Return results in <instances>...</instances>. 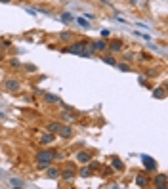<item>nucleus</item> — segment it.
<instances>
[{
    "instance_id": "1",
    "label": "nucleus",
    "mask_w": 168,
    "mask_h": 189,
    "mask_svg": "<svg viewBox=\"0 0 168 189\" xmlns=\"http://www.w3.org/2000/svg\"><path fill=\"white\" fill-rule=\"evenodd\" d=\"M75 174H76L75 164H65V170L59 172V178H61L63 182H71L73 178H75Z\"/></svg>"
},
{
    "instance_id": "2",
    "label": "nucleus",
    "mask_w": 168,
    "mask_h": 189,
    "mask_svg": "<svg viewBox=\"0 0 168 189\" xmlns=\"http://www.w3.org/2000/svg\"><path fill=\"white\" fill-rule=\"evenodd\" d=\"M141 162H143V166H145V170L147 172H157V160L155 159H151V157H147V155H141Z\"/></svg>"
},
{
    "instance_id": "3",
    "label": "nucleus",
    "mask_w": 168,
    "mask_h": 189,
    "mask_svg": "<svg viewBox=\"0 0 168 189\" xmlns=\"http://www.w3.org/2000/svg\"><path fill=\"white\" fill-rule=\"evenodd\" d=\"M54 151H56V149H44V151H38V155H36V160L52 162V160H54Z\"/></svg>"
},
{
    "instance_id": "4",
    "label": "nucleus",
    "mask_w": 168,
    "mask_h": 189,
    "mask_svg": "<svg viewBox=\"0 0 168 189\" xmlns=\"http://www.w3.org/2000/svg\"><path fill=\"white\" fill-rule=\"evenodd\" d=\"M82 50H84V40L82 42H73L71 46H67V48H65L67 54H75V56H80Z\"/></svg>"
},
{
    "instance_id": "5",
    "label": "nucleus",
    "mask_w": 168,
    "mask_h": 189,
    "mask_svg": "<svg viewBox=\"0 0 168 189\" xmlns=\"http://www.w3.org/2000/svg\"><path fill=\"white\" fill-rule=\"evenodd\" d=\"M98 168H99V162H90L88 166L80 168V172H78V174H80L82 178H90V176L94 174V170H98Z\"/></svg>"
},
{
    "instance_id": "6",
    "label": "nucleus",
    "mask_w": 168,
    "mask_h": 189,
    "mask_svg": "<svg viewBox=\"0 0 168 189\" xmlns=\"http://www.w3.org/2000/svg\"><path fill=\"white\" fill-rule=\"evenodd\" d=\"M4 88H6L8 92H17V90H19V80H14V78H10V80H6Z\"/></svg>"
},
{
    "instance_id": "7",
    "label": "nucleus",
    "mask_w": 168,
    "mask_h": 189,
    "mask_svg": "<svg viewBox=\"0 0 168 189\" xmlns=\"http://www.w3.org/2000/svg\"><path fill=\"white\" fill-rule=\"evenodd\" d=\"M46 174H48L50 180H57V178H59V168H56V166H50V164H48V168H46Z\"/></svg>"
},
{
    "instance_id": "8",
    "label": "nucleus",
    "mask_w": 168,
    "mask_h": 189,
    "mask_svg": "<svg viewBox=\"0 0 168 189\" xmlns=\"http://www.w3.org/2000/svg\"><path fill=\"white\" fill-rule=\"evenodd\" d=\"M155 185L157 189H166V174H159L155 178Z\"/></svg>"
},
{
    "instance_id": "9",
    "label": "nucleus",
    "mask_w": 168,
    "mask_h": 189,
    "mask_svg": "<svg viewBox=\"0 0 168 189\" xmlns=\"http://www.w3.org/2000/svg\"><path fill=\"white\" fill-rule=\"evenodd\" d=\"M136 185H138V187H147V185H149L147 176L145 174H138V176H136Z\"/></svg>"
},
{
    "instance_id": "10",
    "label": "nucleus",
    "mask_w": 168,
    "mask_h": 189,
    "mask_svg": "<svg viewBox=\"0 0 168 189\" xmlns=\"http://www.w3.org/2000/svg\"><path fill=\"white\" fill-rule=\"evenodd\" d=\"M111 166H113L117 172H122V170H124V164H122V160H120L118 157H113V159H111Z\"/></svg>"
},
{
    "instance_id": "11",
    "label": "nucleus",
    "mask_w": 168,
    "mask_h": 189,
    "mask_svg": "<svg viewBox=\"0 0 168 189\" xmlns=\"http://www.w3.org/2000/svg\"><path fill=\"white\" fill-rule=\"evenodd\" d=\"M92 48H94V52H103L107 48V42L105 40H96V42H92Z\"/></svg>"
},
{
    "instance_id": "12",
    "label": "nucleus",
    "mask_w": 168,
    "mask_h": 189,
    "mask_svg": "<svg viewBox=\"0 0 168 189\" xmlns=\"http://www.w3.org/2000/svg\"><path fill=\"white\" fill-rule=\"evenodd\" d=\"M59 136H61V138H71V136H73V128H71V126H61V128H59Z\"/></svg>"
},
{
    "instance_id": "13",
    "label": "nucleus",
    "mask_w": 168,
    "mask_h": 189,
    "mask_svg": "<svg viewBox=\"0 0 168 189\" xmlns=\"http://www.w3.org/2000/svg\"><path fill=\"white\" fill-rule=\"evenodd\" d=\"M54 138H56V136L52 134V132H48V134H44V136L40 138V143H42V145H46V143H52V141H54Z\"/></svg>"
},
{
    "instance_id": "14",
    "label": "nucleus",
    "mask_w": 168,
    "mask_h": 189,
    "mask_svg": "<svg viewBox=\"0 0 168 189\" xmlns=\"http://www.w3.org/2000/svg\"><path fill=\"white\" fill-rule=\"evenodd\" d=\"M61 118H63V120H67V122H73V120L76 118V113H75V111H67V113H63V115H61Z\"/></svg>"
},
{
    "instance_id": "15",
    "label": "nucleus",
    "mask_w": 168,
    "mask_h": 189,
    "mask_svg": "<svg viewBox=\"0 0 168 189\" xmlns=\"http://www.w3.org/2000/svg\"><path fill=\"white\" fill-rule=\"evenodd\" d=\"M166 88L164 86H160V88H157V90L153 92V98H157V99H162V98H166Z\"/></svg>"
},
{
    "instance_id": "16",
    "label": "nucleus",
    "mask_w": 168,
    "mask_h": 189,
    "mask_svg": "<svg viewBox=\"0 0 168 189\" xmlns=\"http://www.w3.org/2000/svg\"><path fill=\"white\" fill-rule=\"evenodd\" d=\"M90 159H92L90 153H84V151L82 153H76V160L78 162H90Z\"/></svg>"
},
{
    "instance_id": "17",
    "label": "nucleus",
    "mask_w": 168,
    "mask_h": 189,
    "mask_svg": "<svg viewBox=\"0 0 168 189\" xmlns=\"http://www.w3.org/2000/svg\"><path fill=\"white\" fill-rule=\"evenodd\" d=\"M44 99L48 103H61V99L57 98V96H54V94H44Z\"/></svg>"
},
{
    "instance_id": "18",
    "label": "nucleus",
    "mask_w": 168,
    "mask_h": 189,
    "mask_svg": "<svg viewBox=\"0 0 168 189\" xmlns=\"http://www.w3.org/2000/svg\"><path fill=\"white\" fill-rule=\"evenodd\" d=\"M59 128H61L59 122H50V124H48V132H52V134H54V132H59Z\"/></svg>"
},
{
    "instance_id": "19",
    "label": "nucleus",
    "mask_w": 168,
    "mask_h": 189,
    "mask_svg": "<svg viewBox=\"0 0 168 189\" xmlns=\"http://www.w3.org/2000/svg\"><path fill=\"white\" fill-rule=\"evenodd\" d=\"M111 50L113 52H120V50H122V42H120V40H113L111 42Z\"/></svg>"
},
{
    "instance_id": "20",
    "label": "nucleus",
    "mask_w": 168,
    "mask_h": 189,
    "mask_svg": "<svg viewBox=\"0 0 168 189\" xmlns=\"http://www.w3.org/2000/svg\"><path fill=\"white\" fill-rule=\"evenodd\" d=\"M10 185H12V187H23L25 183L21 182L19 178H12V180H10Z\"/></svg>"
},
{
    "instance_id": "21",
    "label": "nucleus",
    "mask_w": 168,
    "mask_h": 189,
    "mask_svg": "<svg viewBox=\"0 0 168 189\" xmlns=\"http://www.w3.org/2000/svg\"><path fill=\"white\" fill-rule=\"evenodd\" d=\"M103 63H107V65H117V61H115V57H111V56H105L103 57Z\"/></svg>"
},
{
    "instance_id": "22",
    "label": "nucleus",
    "mask_w": 168,
    "mask_h": 189,
    "mask_svg": "<svg viewBox=\"0 0 168 189\" xmlns=\"http://www.w3.org/2000/svg\"><path fill=\"white\" fill-rule=\"evenodd\" d=\"M75 21H76L78 25H80V27H84V29L90 27V25H88V21H86V19H82V17H75Z\"/></svg>"
},
{
    "instance_id": "23",
    "label": "nucleus",
    "mask_w": 168,
    "mask_h": 189,
    "mask_svg": "<svg viewBox=\"0 0 168 189\" xmlns=\"http://www.w3.org/2000/svg\"><path fill=\"white\" fill-rule=\"evenodd\" d=\"M73 19H75V17H73V15H71L69 12H65V14H63V15H61V21H65V23H71V21H73Z\"/></svg>"
},
{
    "instance_id": "24",
    "label": "nucleus",
    "mask_w": 168,
    "mask_h": 189,
    "mask_svg": "<svg viewBox=\"0 0 168 189\" xmlns=\"http://www.w3.org/2000/svg\"><path fill=\"white\" fill-rule=\"evenodd\" d=\"M115 67H118L120 71H130V65H126V63H117Z\"/></svg>"
},
{
    "instance_id": "25",
    "label": "nucleus",
    "mask_w": 168,
    "mask_h": 189,
    "mask_svg": "<svg viewBox=\"0 0 168 189\" xmlns=\"http://www.w3.org/2000/svg\"><path fill=\"white\" fill-rule=\"evenodd\" d=\"M73 38V34L71 33H61V40H65V42H69Z\"/></svg>"
},
{
    "instance_id": "26",
    "label": "nucleus",
    "mask_w": 168,
    "mask_h": 189,
    "mask_svg": "<svg viewBox=\"0 0 168 189\" xmlns=\"http://www.w3.org/2000/svg\"><path fill=\"white\" fill-rule=\"evenodd\" d=\"M48 164H50V162H42V160H38V166H36V168H38V170H46V168H48Z\"/></svg>"
},
{
    "instance_id": "27",
    "label": "nucleus",
    "mask_w": 168,
    "mask_h": 189,
    "mask_svg": "<svg viewBox=\"0 0 168 189\" xmlns=\"http://www.w3.org/2000/svg\"><path fill=\"white\" fill-rule=\"evenodd\" d=\"M10 65H12V67H19L21 61H19V59H12V61H10Z\"/></svg>"
},
{
    "instance_id": "28",
    "label": "nucleus",
    "mask_w": 168,
    "mask_h": 189,
    "mask_svg": "<svg viewBox=\"0 0 168 189\" xmlns=\"http://www.w3.org/2000/svg\"><path fill=\"white\" fill-rule=\"evenodd\" d=\"M109 34H111V31H107V29H103V31H101V36H103V38H107Z\"/></svg>"
},
{
    "instance_id": "29",
    "label": "nucleus",
    "mask_w": 168,
    "mask_h": 189,
    "mask_svg": "<svg viewBox=\"0 0 168 189\" xmlns=\"http://www.w3.org/2000/svg\"><path fill=\"white\" fill-rule=\"evenodd\" d=\"M10 46H12V44H10V40H2V48H10Z\"/></svg>"
},
{
    "instance_id": "30",
    "label": "nucleus",
    "mask_w": 168,
    "mask_h": 189,
    "mask_svg": "<svg viewBox=\"0 0 168 189\" xmlns=\"http://www.w3.org/2000/svg\"><path fill=\"white\" fill-rule=\"evenodd\" d=\"M25 69H27V71H36V67H34V65H27Z\"/></svg>"
},
{
    "instance_id": "31",
    "label": "nucleus",
    "mask_w": 168,
    "mask_h": 189,
    "mask_svg": "<svg viewBox=\"0 0 168 189\" xmlns=\"http://www.w3.org/2000/svg\"><path fill=\"white\" fill-rule=\"evenodd\" d=\"M27 14H31V15H34V14H36V10H33V8H27Z\"/></svg>"
},
{
    "instance_id": "32",
    "label": "nucleus",
    "mask_w": 168,
    "mask_h": 189,
    "mask_svg": "<svg viewBox=\"0 0 168 189\" xmlns=\"http://www.w3.org/2000/svg\"><path fill=\"white\" fill-rule=\"evenodd\" d=\"M0 2H4V4H8V2H12V0H0Z\"/></svg>"
},
{
    "instance_id": "33",
    "label": "nucleus",
    "mask_w": 168,
    "mask_h": 189,
    "mask_svg": "<svg viewBox=\"0 0 168 189\" xmlns=\"http://www.w3.org/2000/svg\"><path fill=\"white\" fill-rule=\"evenodd\" d=\"M0 61H2V52H0Z\"/></svg>"
}]
</instances>
